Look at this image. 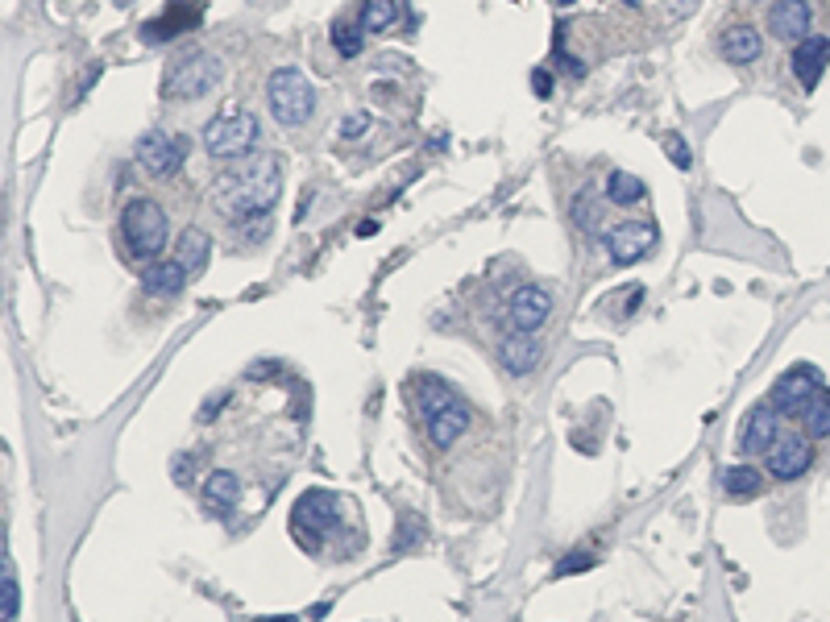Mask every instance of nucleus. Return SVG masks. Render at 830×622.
<instances>
[{
  "mask_svg": "<svg viewBox=\"0 0 830 622\" xmlns=\"http://www.w3.org/2000/svg\"><path fill=\"white\" fill-rule=\"evenodd\" d=\"M266 104L279 125L299 129V125H308V117L316 112V88L299 67H279L266 79Z\"/></svg>",
  "mask_w": 830,
  "mask_h": 622,
  "instance_id": "5",
  "label": "nucleus"
},
{
  "mask_svg": "<svg viewBox=\"0 0 830 622\" xmlns=\"http://www.w3.org/2000/svg\"><path fill=\"white\" fill-rule=\"evenodd\" d=\"M644 195H648L644 179H635V175H627V171H611V175H606V200H611L615 208L640 204Z\"/></svg>",
  "mask_w": 830,
  "mask_h": 622,
  "instance_id": "24",
  "label": "nucleus"
},
{
  "mask_svg": "<svg viewBox=\"0 0 830 622\" xmlns=\"http://www.w3.org/2000/svg\"><path fill=\"white\" fill-rule=\"evenodd\" d=\"M532 92L544 100V96H552V71H544V67H536L532 71Z\"/></svg>",
  "mask_w": 830,
  "mask_h": 622,
  "instance_id": "35",
  "label": "nucleus"
},
{
  "mask_svg": "<svg viewBox=\"0 0 830 622\" xmlns=\"http://www.w3.org/2000/svg\"><path fill=\"white\" fill-rule=\"evenodd\" d=\"M814 465V444L806 436H781L777 444L768 448V473L781 477V482H793Z\"/></svg>",
  "mask_w": 830,
  "mask_h": 622,
  "instance_id": "13",
  "label": "nucleus"
},
{
  "mask_svg": "<svg viewBox=\"0 0 830 622\" xmlns=\"http://www.w3.org/2000/svg\"><path fill=\"white\" fill-rule=\"evenodd\" d=\"M781 440V419H777V411H772L768 403H760V407H752L747 411V419H743V428H739V452H747V457H768V448Z\"/></svg>",
  "mask_w": 830,
  "mask_h": 622,
  "instance_id": "12",
  "label": "nucleus"
},
{
  "mask_svg": "<svg viewBox=\"0 0 830 622\" xmlns=\"http://www.w3.org/2000/svg\"><path fill=\"white\" fill-rule=\"evenodd\" d=\"M797 419L806 423V436H810V440H826V436H830V390L822 386V390L814 394V399H810L806 407H801V415H797Z\"/></svg>",
  "mask_w": 830,
  "mask_h": 622,
  "instance_id": "25",
  "label": "nucleus"
},
{
  "mask_svg": "<svg viewBox=\"0 0 830 622\" xmlns=\"http://www.w3.org/2000/svg\"><path fill=\"white\" fill-rule=\"evenodd\" d=\"M465 428H469V407H465L461 399H453L449 407H440V411L428 419V436H432L436 448L457 444V440L465 436Z\"/></svg>",
  "mask_w": 830,
  "mask_h": 622,
  "instance_id": "19",
  "label": "nucleus"
},
{
  "mask_svg": "<svg viewBox=\"0 0 830 622\" xmlns=\"http://www.w3.org/2000/svg\"><path fill=\"white\" fill-rule=\"evenodd\" d=\"M623 5H631V9H635V5H640V0H623Z\"/></svg>",
  "mask_w": 830,
  "mask_h": 622,
  "instance_id": "39",
  "label": "nucleus"
},
{
  "mask_svg": "<svg viewBox=\"0 0 830 622\" xmlns=\"http://www.w3.org/2000/svg\"><path fill=\"white\" fill-rule=\"evenodd\" d=\"M237 502H241V482H237V473H229V469L208 473V482H204V506H208V511H212V515H229Z\"/></svg>",
  "mask_w": 830,
  "mask_h": 622,
  "instance_id": "20",
  "label": "nucleus"
},
{
  "mask_svg": "<svg viewBox=\"0 0 830 622\" xmlns=\"http://www.w3.org/2000/svg\"><path fill=\"white\" fill-rule=\"evenodd\" d=\"M552 59H557V67H565L573 79H581V75H586V63H581V59H573V54L561 46V30H557V50H552Z\"/></svg>",
  "mask_w": 830,
  "mask_h": 622,
  "instance_id": "33",
  "label": "nucleus"
},
{
  "mask_svg": "<svg viewBox=\"0 0 830 622\" xmlns=\"http://www.w3.org/2000/svg\"><path fill=\"white\" fill-rule=\"evenodd\" d=\"M768 34L781 42L810 38V5L806 0H772L768 5Z\"/></svg>",
  "mask_w": 830,
  "mask_h": 622,
  "instance_id": "16",
  "label": "nucleus"
},
{
  "mask_svg": "<svg viewBox=\"0 0 830 622\" xmlns=\"http://www.w3.org/2000/svg\"><path fill=\"white\" fill-rule=\"evenodd\" d=\"M196 465H200L196 452H187V457H175V482L187 486V482H191V473H196Z\"/></svg>",
  "mask_w": 830,
  "mask_h": 622,
  "instance_id": "34",
  "label": "nucleus"
},
{
  "mask_svg": "<svg viewBox=\"0 0 830 622\" xmlns=\"http://www.w3.org/2000/svg\"><path fill=\"white\" fill-rule=\"evenodd\" d=\"M503 316H507L511 332H536L552 316V295L544 287H515Z\"/></svg>",
  "mask_w": 830,
  "mask_h": 622,
  "instance_id": "9",
  "label": "nucleus"
},
{
  "mask_svg": "<svg viewBox=\"0 0 830 622\" xmlns=\"http://www.w3.org/2000/svg\"><path fill=\"white\" fill-rule=\"evenodd\" d=\"M17 569H13V560L5 556V577H0V618L13 622L17 618Z\"/></svg>",
  "mask_w": 830,
  "mask_h": 622,
  "instance_id": "29",
  "label": "nucleus"
},
{
  "mask_svg": "<svg viewBox=\"0 0 830 622\" xmlns=\"http://www.w3.org/2000/svg\"><path fill=\"white\" fill-rule=\"evenodd\" d=\"M656 245V224H644V220H627V224H615L606 233V253H611L615 266H635L640 258H648Z\"/></svg>",
  "mask_w": 830,
  "mask_h": 622,
  "instance_id": "8",
  "label": "nucleus"
},
{
  "mask_svg": "<svg viewBox=\"0 0 830 622\" xmlns=\"http://www.w3.org/2000/svg\"><path fill=\"white\" fill-rule=\"evenodd\" d=\"M237 224V237L241 241H266L270 233V212L266 216H245V220H233Z\"/></svg>",
  "mask_w": 830,
  "mask_h": 622,
  "instance_id": "31",
  "label": "nucleus"
},
{
  "mask_svg": "<svg viewBox=\"0 0 830 622\" xmlns=\"http://www.w3.org/2000/svg\"><path fill=\"white\" fill-rule=\"evenodd\" d=\"M366 25H362V17H337L332 21V46H337V54H345V59H357V54L366 50Z\"/></svg>",
  "mask_w": 830,
  "mask_h": 622,
  "instance_id": "23",
  "label": "nucleus"
},
{
  "mask_svg": "<svg viewBox=\"0 0 830 622\" xmlns=\"http://www.w3.org/2000/svg\"><path fill=\"white\" fill-rule=\"evenodd\" d=\"M826 67H830V38H801L797 46H793V75H797V83L806 92H814L818 83H822V75H826Z\"/></svg>",
  "mask_w": 830,
  "mask_h": 622,
  "instance_id": "15",
  "label": "nucleus"
},
{
  "mask_svg": "<svg viewBox=\"0 0 830 622\" xmlns=\"http://www.w3.org/2000/svg\"><path fill=\"white\" fill-rule=\"evenodd\" d=\"M573 220H577L586 233H602L606 208H602V200H598L594 191H581V195H573Z\"/></svg>",
  "mask_w": 830,
  "mask_h": 622,
  "instance_id": "28",
  "label": "nucleus"
},
{
  "mask_svg": "<svg viewBox=\"0 0 830 622\" xmlns=\"http://www.w3.org/2000/svg\"><path fill=\"white\" fill-rule=\"evenodd\" d=\"M258 137H262V125H258L254 112L229 108V112H220V117H212L204 125V150L220 162H241V158L254 154Z\"/></svg>",
  "mask_w": 830,
  "mask_h": 622,
  "instance_id": "4",
  "label": "nucleus"
},
{
  "mask_svg": "<svg viewBox=\"0 0 830 622\" xmlns=\"http://www.w3.org/2000/svg\"><path fill=\"white\" fill-rule=\"evenodd\" d=\"M357 17H362L370 34H386V30H395V21H399V0H366V5L357 9Z\"/></svg>",
  "mask_w": 830,
  "mask_h": 622,
  "instance_id": "27",
  "label": "nucleus"
},
{
  "mask_svg": "<svg viewBox=\"0 0 830 622\" xmlns=\"http://www.w3.org/2000/svg\"><path fill=\"white\" fill-rule=\"evenodd\" d=\"M283 191V158L279 154H249L237 166H229L225 175L212 187V204L225 212L229 220H245V216H266L279 204Z\"/></svg>",
  "mask_w": 830,
  "mask_h": 622,
  "instance_id": "1",
  "label": "nucleus"
},
{
  "mask_svg": "<svg viewBox=\"0 0 830 622\" xmlns=\"http://www.w3.org/2000/svg\"><path fill=\"white\" fill-rule=\"evenodd\" d=\"M324 614H328V602H320V606L308 610V618H324Z\"/></svg>",
  "mask_w": 830,
  "mask_h": 622,
  "instance_id": "37",
  "label": "nucleus"
},
{
  "mask_svg": "<svg viewBox=\"0 0 830 622\" xmlns=\"http://www.w3.org/2000/svg\"><path fill=\"white\" fill-rule=\"evenodd\" d=\"M200 21H204V5H200V0H171V5H166L154 21L142 25V38L146 42H171V38H179L187 30H196Z\"/></svg>",
  "mask_w": 830,
  "mask_h": 622,
  "instance_id": "10",
  "label": "nucleus"
},
{
  "mask_svg": "<svg viewBox=\"0 0 830 622\" xmlns=\"http://www.w3.org/2000/svg\"><path fill=\"white\" fill-rule=\"evenodd\" d=\"M718 54H723V63H731V67H752L764 54V38H760L756 25L735 21L718 34Z\"/></svg>",
  "mask_w": 830,
  "mask_h": 622,
  "instance_id": "14",
  "label": "nucleus"
},
{
  "mask_svg": "<svg viewBox=\"0 0 830 622\" xmlns=\"http://www.w3.org/2000/svg\"><path fill=\"white\" fill-rule=\"evenodd\" d=\"M366 125H370L366 112H357V117H345V121H341V137H357V133H366Z\"/></svg>",
  "mask_w": 830,
  "mask_h": 622,
  "instance_id": "36",
  "label": "nucleus"
},
{
  "mask_svg": "<svg viewBox=\"0 0 830 622\" xmlns=\"http://www.w3.org/2000/svg\"><path fill=\"white\" fill-rule=\"evenodd\" d=\"M664 154H669V162L677 166V171H689V166H694V150H689V141L681 133L664 137Z\"/></svg>",
  "mask_w": 830,
  "mask_h": 622,
  "instance_id": "30",
  "label": "nucleus"
},
{
  "mask_svg": "<svg viewBox=\"0 0 830 622\" xmlns=\"http://www.w3.org/2000/svg\"><path fill=\"white\" fill-rule=\"evenodd\" d=\"M557 5H561V9H569V5H573V0H557Z\"/></svg>",
  "mask_w": 830,
  "mask_h": 622,
  "instance_id": "38",
  "label": "nucleus"
},
{
  "mask_svg": "<svg viewBox=\"0 0 830 622\" xmlns=\"http://www.w3.org/2000/svg\"><path fill=\"white\" fill-rule=\"evenodd\" d=\"M187 266L179 262V258H158V262H150L146 266V274H142V287H146V295H158V299H171V295H179L183 287H187Z\"/></svg>",
  "mask_w": 830,
  "mask_h": 622,
  "instance_id": "17",
  "label": "nucleus"
},
{
  "mask_svg": "<svg viewBox=\"0 0 830 622\" xmlns=\"http://www.w3.org/2000/svg\"><path fill=\"white\" fill-rule=\"evenodd\" d=\"M723 490L731 498H752L764 490V473L756 465H731V469H723Z\"/></svg>",
  "mask_w": 830,
  "mask_h": 622,
  "instance_id": "26",
  "label": "nucleus"
},
{
  "mask_svg": "<svg viewBox=\"0 0 830 622\" xmlns=\"http://www.w3.org/2000/svg\"><path fill=\"white\" fill-rule=\"evenodd\" d=\"M818 390H822V374L814 365H793V370L781 374V382L772 386V403L789 415H801V407H806Z\"/></svg>",
  "mask_w": 830,
  "mask_h": 622,
  "instance_id": "11",
  "label": "nucleus"
},
{
  "mask_svg": "<svg viewBox=\"0 0 830 622\" xmlns=\"http://www.w3.org/2000/svg\"><path fill=\"white\" fill-rule=\"evenodd\" d=\"M594 556L590 552H569L561 564H557V577H569V573H586V569H594Z\"/></svg>",
  "mask_w": 830,
  "mask_h": 622,
  "instance_id": "32",
  "label": "nucleus"
},
{
  "mask_svg": "<svg viewBox=\"0 0 830 622\" xmlns=\"http://www.w3.org/2000/svg\"><path fill=\"white\" fill-rule=\"evenodd\" d=\"M806 5H810V0H806Z\"/></svg>",
  "mask_w": 830,
  "mask_h": 622,
  "instance_id": "41",
  "label": "nucleus"
},
{
  "mask_svg": "<svg viewBox=\"0 0 830 622\" xmlns=\"http://www.w3.org/2000/svg\"><path fill=\"white\" fill-rule=\"evenodd\" d=\"M411 399H415V407H420L424 419H432L440 407H449V403H453V390L440 382V378L424 374V378H415V382H411Z\"/></svg>",
  "mask_w": 830,
  "mask_h": 622,
  "instance_id": "22",
  "label": "nucleus"
},
{
  "mask_svg": "<svg viewBox=\"0 0 830 622\" xmlns=\"http://www.w3.org/2000/svg\"><path fill=\"white\" fill-rule=\"evenodd\" d=\"M137 166L150 175V179H175L183 166H187V154H191V141L183 133H166V129H150L137 141Z\"/></svg>",
  "mask_w": 830,
  "mask_h": 622,
  "instance_id": "7",
  "label": "nucleus"
},
{
  "mask_svg": "<svg viewBox=\"0 0 830 622\" xmlns=\"http://www.w3.org/2000/svg\"><path fill=\"white\" fill-rule=\"evenodd\" d=\"M175 258L187 266V274H200L212 258V237L204 229H183L175 241Z\"/></svg>",
  "mask_w": 830,
  "mask_h": 622,
  "instance_id": "21",
  "label": "nucleus"
},
{
  "mask_svg": "<svg viewBox=\"0 0 830 622\" xmlns=\"http://www.w3.org/2000/svg\"><path fill=\"white\" fill-rule=\"evenodd\" d=\"M498 357H503V370L523 378L528 370H536V361H540V341L532 332H511L503 345H498Z\"/></svg>",
  "mask_w": 830,
  "mask_h": 622,
  "instance_id": "18",
  "label": "nucleus"
},
{
  "mask_svg": "<svg viewBox=\"0 0 830 622\" xmlns=\"http://www.w3.org/2000/svg\"><path fill=\"white\" fill-rule=\"evenodd\" d=\"M117 5H129V0H117Z\"/></svg>",
  "mask_w": 830,
  "mask_h": 622,
  "instance_id": "40",
  "label": "nucleus"
},
{
  "mask_svg": "<svg viewBox=\"0 0 830 622\" xmlns=\"http://www.w3.org/2000/svg\"><path fill=\"white\" fill-rule=\"evenodd\" d=\"M220 79H225V63H220L212 50L175 54L162 71V96L166 100H200L216 88Z\"/></svg>",
  "mask_w": 830,
  "mask_h": 622,
  "instance_id": "2",
  "label": "nucleus"
},
{
  "mask_svg": "<svg viewBox=\"0 0 830 622\" xmlns=\"http://www.w3.org/2000/svg\"><path fill=\"white\" fill-rule=\"evenodd\" d=\"M121 241H125V249L133 253V258L158 262L166 241H171V224H166L162 204L146 200V195L142 200H129L121 208Z\"/></svg>",
  "mask_w": 830,
  "mask_h": 622,
  "instance_id": "3",
  "label": "nucleus"
},
{
  "mask_svg": "<svg viewBox=\"0 0 830 622\" xmlns=\"http://www.w3.org/2000/svg\"><path fill=\"white\" fill-rule=\"evenodd\" d=\"M341 523V498L328 490H308L295 506H291V535L299 540V548H320Z\"/></svg>",
  "mask_w": 830,
  "mask_h": 622,
  "instance_id": "6",
  "label": "nucleus"
}]
</instances>
